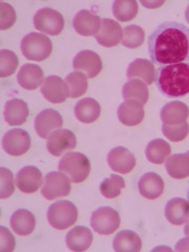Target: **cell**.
I'll use <instances>...</instances> for the list:
<instances>
[{
  "label": "cell",
  "instance_id": "cell-1",
  "mask_svg": "<svg viewBox=\"0 0 189 252\" xmlns=\"http://www.w3.org/2000/svg\"><path fill=\"white\" fill-rule=\"evenodd\" d=\"M147 46L155 64L189 62V28L176 21L164 22L149 36Z\"/></svg>",
  "mask_w": 189,
  "mask_h": 252
},
{
  "label": "cell",
  "instance_id": "cell-2",
  "mask_svg": "<svg viewBox=\"0 0 189 252\" xmlns=\"http://www.w3.org/2000/svg\"><path fill=\"white\" fill-rule=\"evenodd\" d=\"M158 90L168 98H181L189 94V63L163 65L156 76Z\"/></svg>",
  "mask_w": 189,
  "mask_h": 252
},
{
  "label": "cell",
  "instance_id": "cell-3",
  "mask_svg": "<svg viewBox=\"0 0 189 252\" xmlns=\"http://www.w3.org/2000/svg\"><path fill=\"white\" fill-rule=\"evenodd\" d=\"M58 169L65 173L73 183H81L90 176L91 162L83 154L67 153L60 160Z\"/></svg>",
  "mask_w": 189,
  "mask_h": 252
},
{
  "label": "cell",
  "instance_id": "cell-4",
  "mask_svg": "<svg viewBox=\"0 0 189 252\" xmlns=\"http://www.w3.org/2000/svg\"><path fill=\"white\" fill-rule=\"evenodd\" d=\"M21 52L27 59L33 61H43L52 53L53 44L46 35L33 32L23 37L21 40Z\"/></svg>",
  "mask_w": 189,
  "mask_h": 252
},
{
  "label": "cell",
  "instance_id": "cell-5",
  "mask_svg": "<svg viewBox=\"0 0 189 252\" xmlns=\"http://www.w3.org/2000/svg\"><path fill=\"white\" fill-rule=\"evenodd\" d=\"M78 219V210L69 201H58L52 204L47 210V220L57 230L72 227Z\"/></svg>",
  "mask_w": 189,
  "mask_h": 252
},
{
  "label": "cell",
  "instance_id": "cell-6",
  "mask_svg": "<svg viewBox=\"0 0 189 252\" xmlns=\"http://www.w3.org/2000/svg\"><path fill=\"white\" fill-rule=\"evenodd\" d=\"M120 216L112 207H99L91 217V226L99 234L108 235L120 227Z\"/></svg>",
  "mask_w": 189,
  "mask_h": 252
},
{
  "label": "cell",
  "instance_id": "cell-7",
  "mask_svg": "<svg viewBox=\"0 0 189 252\" xmlns=\"http://www.w3.org/2000/svg\"><path fill=\"white\" fill-rule=\"evenodd\" d=\"M70 192V179L61 171H51L44 177L41 193L46 200L66 196Z\"/></svg>",
  "mask_w": 189,
  "mask_h": 252
},
{
  "label": "cell",
  "instance_id": "cell-8",
  "mask_svg": "<svg viewBox=\"0 0 189 252\" xmlns=\"http://www.w3.org/2000/svg\"><path fill=\"white\" fill-rule=\"evenodd\" d=\"M33 22L36 30L51 36L59 35L64 28L63 16L58 11L50 7H43L37 11Z\"/></svg>",
  "mask_w": 189,
  "mask_h": 252
},
{
  "label": "cell",
  "instance_id": "cell-9",
  "mask_svg": "<svg viewBox=\"0 0 189 252\" xmlns=\"http://www.w3.org/2000/svg\"><path fill=\"white\" fill-rule=\"evenodd\" d=\"M31 147V137L25 129L15 128L7 131L2 138L3 151L10 156L25 155Z\"/></svg>",
  "mask_w": 189,
  "mask_h": 252
},
{
  "label": "cell",
  "instance_id": "cell-10",
  "mask_svg": "<svg viewBox=\"0 0 189 252\" xmlns=\"http://www.w3.org/2000/svg\"><path fill=\"white\" fill-rule=\"evenodd\" d=\"M77 145V139L69 129H58L47 138L46 148L52 156L60 157L68 151H73Z\"/></svg>",
  "mask_w": 189,
  "mask_h": 252
},
{
  "label": "cell",
  "instance_id": "cell-11",
  "mask_svg": "<svg viewBox=\"0 0 189 252\" xmlns=\"http://www.w3.org/2000/svg\"><path fill=\"white\" fill-rule=\"evenodd\" d=\"M63 126V119L57 110L47 108L39 113L35 119V130L37 135L46 139L54 131L60 129Z\"/></svg>",
  "mask_w": 189,
  "mask_h": 252
},
{
  "label": "cell",
  "instance_id": "cell-12",
  "mask_svg": "<svg viewBox=\"0 0 189 252\" xmlns=\"http://www.w3.org/2000/svg\"><path fill=\"white\" fill-rule=\"evenodd\" d=\"M73 67L88 78H94L102 70V60L97 53L88 50L81 51L75 56Z\"/></svg>",
  "mask_w": 189,
  "mask_h": 252
},
{
  "label": "cell",
  "instance_id": "cell-13",
  "mask_svg": "<svg viewBox=\"0 0 189 252\" xmlns=\"http://www.w3.org/2000/svg\"><path fill=\"white\" fill-rule=\"evenodd\" d=\"M41 94L51 103H63L68 97V88L58 76H49L44 79L41 85Z\"/></svg>",
  "mask_w": 189,
  "mask_h": 252
},
{
  "label": "cell",
  "instance_id": "cell-14",
  "mask_svg": "<svg viewBox=\"0 0 189 252\" xmlns=\"http://www.w3.org/2000/svg\"><path fill=\"white\" fill-rule=\"evenodd\" d=\"M107 164L116 172L128 173L136 166V158L127 148L118 146L108 153Z\"/></svg>",
  "mask_w": 189,
  "mask_h": 252
},
{
  "label": "cell",
  "instance_id": "cell-15",
  "mask_svg": "<svg viewBox=\"0 0 189 252\" xmlns=\"http://www.w3.org/2000/svg\"><path fill=\"white\" fill-rule=\"evenodd\" d=\"M123 31L121 26L117 21L103 18L101 19V28L98 34L94 36L97 42L105 47H113L122 41Z\"/></svg>",
  "mask_w": 189,
  "mask_h": 252
},
{
  "label": "cell",
  "instance_id": "cell-16",
  "mask_svg": "<svg viewBox=\"0 0 189 252\" xmlns=\"http://www.w3.org/2000/svg\"><path fill=\"white\" fill-rule=\"evenodd\" d=\"M42 185V173L35 166H26L16 175V186L25 193H33Z\"/></svg>",
  "mask_w": 189,
  "mask_h": 252
},
{
  "label": "cell",
  "instance_id": "cell-17",
  "mask_svg": "<svg viewBox=\"0 0 189 252\" xmlns=\"http://www.w3.org/2000/svg\"><path fill=\"white\" fill-rule=\"evenodd\" d=\"M73 27L78 34L84 37L96 36L101 28V19L88 10L78 12L73 20Z\"/></svg>",
  "mask_w": 189,
  "mask_h": 252
},
{
  "label": "cell",
  "instance_id": "cell-18",
  "mask_svg": "<svg viewBox=\"0 0 189 252\" xmlns=\"http://www.w3.org/2000/svg\"><path fill=\"white\" fill-rule=\"evenodd\" d=\"M119 121L126 126H135L144 119L143 104L137 100H125L117 110Z\"/></svg>",
  "mask_w": 189,
  "mask_h": 252
},
{
  "label": "cell",
  "instance_id": "cell-19",
  "mask_svg": "<svg viewBox=\"0 0 189 252\" xmlns=\"http://www.w3.org/2000/svg\"><path fill=\"white\" fill-rule=\"evenodd\" d=\"M165 188L163 179L156 172H147L138 182V189L142 196L148 200H156L162 195Z\"/></svg>",
  "mask_w": 189,
  "mask_h": 252
},
{
  "label": "cell",
  "instance_id": "cell-20",
  "mask_svg": "<svg viewBox=\"0 0 189 252\" xmlns=\"http://www.w3.org/2000/svg\"><path fill=\"white\" fill-rule=\"evenodd\" d=\"M157 72L154 63L147 59H136L133 60L127 67L126 77L130 79H139L145 84L151 85L156 80Z\"/></svg>",
  "mask_w": 189,
  "mask_h": 252
},
{
  "label": "cell",
  "instance_id": "cell-21",
  "mask_svg": "<svg viewBox=\"0 0 189 252\" xmlns=\"http://www.w3.org/2000/svg\"><path fill=\"white\" fill-rule=\"evenodd\" d=\"M17 81L21 88L28 91H33L38 89V86L43 83V70L36 64L22 65L17 75Z\"/></svg>",
  "mask_w": 189,
  "mask_h": 252
},
{
  "label": "cell",
  "instance_id": "cell-22",
  "mask_svg": "<svg viewBox=\"0 0 189 252\" xmlns=\"http://www.w3.org/2000/svg\"><path fill=\"white\" fill-rule=\"evenodd\" d=\"M165 218L172 225L186 223L189 219V202L181 198L169 200L165 206Z\"/></svg>",
  "mask_w": 189,
  "mask_h": 252
},
{
  "label": "cell",
  "instance_id": "cell-23",
  "mask_svg": "<svg viewBox=\"0 0 189 252\" xmlns=\"http://www.w3.org/2000/svg\"><path fill=\"white\" fill-rule=\"evenodd\" d=\"M93 242V233L90 228L85 226H77L72 228L66 234L65 243L72 251H85L89 249Z\"/></svg>",
  "mask_w": 189,
  "mask_h": 252
},
{
  "label": "cell",
  "instance_id": "cell-24",
  "mask_svg": "<svg viewBox=\"0 0 189 252\" xmlns=\"http://www.w3.org/2000/svg\"><path fill=\"white\" fill-rule=\"evenodd\" d=\"M161 120L163 124L178 125L186 122L189 117L188 106L181 101H172L161 109Z\"/></svg>",
  "mask_w": 189,
  "mask_h": 252
},
{
  "label": "cell",
  "instance_id": "cell-25",
  "mask_svg": "<svg viewBox=\"0 0 189 252\" xmlns=\"http://www.w3.org/2000/svg\"><path fill=\"white\" fill-rule=\"evenodd\" d=\"M29 113V107L25 101L20 99H12L5 103L3 113L4 120L12 126L21 125L27 122Z\"/></svg>",
  "mask_w": 189,
  "mask_h": 252
},
{
  "label": "cell",
  "instance_id": "cell-26",
  "mask_svg": "<svg viewBox=\"0 0 189 252\" xmlns=\"http://www.w3.org/2000/svg\"><path fill=\"white\" fill-rule=\"evenodd\" d=\"M10 223L13 231L21 236L30 235L35 230L36 227L34 215L27 209L16 210L11 218Z\"/></svg>",
  "mask_w": 189,
  "mask_h": 252
},
{
  "label": "cell",
  "instance_id": "cell-27",
  "mask_svg": "<svg viewBox=\"0 0 189 252\" xmlns=\"http://www.w3.org/2000/svg\"><path fill=\"white\" fill-rule=\"evenodd\" d=\"M75 117L82 123H94L98 120L101 114V107L93 98H83L75 105Z\"/></svg>",
  "mask_w": 189,
  "mask_h": 252
},
{
  "label": "cell",
  "instance_id": "cell-28",
  "mask_svg": "<svg viewBox=\"0 0 189 252\" xmlns=\"http://www.w3.org/2000/svg\"><path fill=\"white\" fill-rule=\"evenodd\" d=\"M113 248L117 252H138L142 249V240L136 232L122 230L115 236Z\"/></svg>",
  "mask_w": 189,
  "mask_h": 252
},
{
  "label": "cell",
  "instance_id": "cell-29",
  "mask_svg": "<svg viewBox=\"0 0 189 252\" xmlns=\"http://www.w3.org/2000/svg\"><path fill=\"white\" fill-rule=\"evenodd\" d=\"M165 168L168 175L177 180L189 177V156L185 154H176L166 160Z\"/></svg>",
  "mask_w": 189,
  "mask_h": 252
},
{
  "label": "cell",
  "instance_id": "cell-30",
  "mask_svg": "<svg viewBox=\"0 0 189 252\" xmlns=\"http://www.w3.org/2000/svg\"><path fill=\"white\" fill-rule=\"evenodd\" d=\"M171 153L170 145L162 139H155L149 142L145 149L147 160L153 164H163Z\"/></svg>",
  "mask_w": 189,
  "mask_h": 252
},
{
  "label": "cell",
  "instance_id": "cell-31",
  "mask_svg": "<svg viewBox=\"0 0 189 252\" xmlns=\"http://www.w3.org/2000/svg\"><path fill=\"white\" fill-rule=\"evenodd\" d=\"M122 94L125 100H137L144 105L148 101L149 91L143 81L139 79H130L124 84Z\"/></svg>",
  "mask_w": 189,
  "mask_h": 252
},
{
  "label": "cell",
  "instance_id": "cell-32",
  "mask_svg": "<svg viewBox=\"0 0 189 252\" xmlns=\"http://www.w3.org/2000/svg\"><path fill=\"white\" fill-rule=\"evenodd\" d=\"M139 5L136 0H116L113 3V14L119 21H130L138 14Z\"/></svg>",
  "mask_w": 189,
  "mask_h": 252
},
{
  "label": "cell",
  "instance_id": "cell-33",
  "mask_svg": "<svg viewBox=\"0 0 189 252\" xmlns=\"http://www.w3.org/2000/svg\"><path fill=\"white\" fill-rule=\"evenodd\" d=\"M65 83L68 88V97L79 98L88 91V77L80 72L70 73L65 78Z\"/></svg>",
  "mask_w": 189,
  "mask_h": 252
},
{
  "label": "cell",
  "instance_id": "cell-34",
  "mask_svg": "<svg viewBox=\"0 0 189 252\" xmlns=\"http://www.w3.org/2000/svg\"><path fill=\"white\" fill-rule=\"evenodd\" d=\"M125 187V181L118 175H110L100 184V192L106 199H115L121 194Z\"/></svg>",
  "mask_w": 189,
  "mask_h": 252
},
{
  "label": "cell",
  "instance_id": "cell-35",
  "mask_svg": "<svg viewBox=\"0 0 189 252\" xmlns=\"http://www.w3.org/2000/svg\"><path fill=\"white\" fill-rule=\"evenodd\" d=\"M145 33L143 29L136 25L127 26L123 30V38H122V45L128 49H137L141 46L144 42Z\"/></svg>",
  "mask_w": 189,
  "mask_h": 252
},
{
  "label": "cell",
  "instance_id": "cell-36",
  "mask_svg": "<svg viewBox=\"0 0 189 252\" xmlns=\"http://www.w3.org/2000/svg\"><path fill=\"white\" fill-rule=\"evenodd\" d=\"M18 67V58L16 54L9 50L0 52V76L2 78L9 77L15 73Z\"/></svg>",
  "mask_w": 189,
  "mask_h": 252
},
{
  "label": "cell",
  "instance_id": "cell-37",
  "mask_svg": "<svg viewBox=\"0 0 189 252\" xmlns=\"http://www.w3.org/2000/svg\"><path fill=\"white\" fill-rule=\"evenodd\" d=\"M163 135L172 142L183 141L189 133V124L183 122L178 125H162Z\"/></svg>",
  "mask_w": 189,
  "mask_h": 252
},
{
  "label": "cell",
  "instance_id": "cell-38",
  "mask_svg": "<svg viewBox=\"0 0 189 252\" xmlns=\"http://www.w3.org/2000/svg\"><path fill=\"white\" fill-rule=\"evenodd\" d=\"M0 198L6 199L11 196L15 191L13 173L5 167L0 168Z\"/></svg>",
  "mask_w": 189,
  "mask_h": 252
},
{
  "label": "cell",
  "instance_id": "cell-39",
  "mask_svg": "<svg viewBox=\"0 0 189 252\" xmlns=\"http://www.w3.org/2000/svg\"><path fill=\"white\" fill-rule=\"evenodd\" d=\"M0 11H1V15H0V28H1V30L12 28L16 21V13L14 7L6 2H1L0 3Z\"/></svg>",
  "mask_w": 189,
  "mask_h": 252
},
{
  "label": "cell",
  "instance_id": "cell-40",
  "mask_svg": "<svg viewBox=\"0 0 189 252\" xmlns=\"http://www.w3.org/2000/svg\"><path fill=\"white\" fill-rule=\"evenodd\" d=\"M0 231H1V235H0V239H1V247H0V251L1 252H11L15 249V238L7 229L6 227L1 226L0 227Z\"/></svg>",
  "mask_w": 189,
  "mask_h": 252
},
{
  "label": "cell",
  "instance_id": "cell-41",
  "mask_svg": "<svg viewBox=\"0 0 189 252\" xmlns=\"http://www.w3.org/2000/svg\"><path fill=\"white\" fill-rule=\"evenodd\" d=\"M176 250L177 251H189V235H187L186 238L181 239L176 245Z\"/></svg>",
  "mask_w": 189,
  "mask_h": 252
},
{
  "label": "cell",
  "instance_id": "cell-42",
  "mask_svg": "<svg viewBox=\"0 0 189 252\" xmlns=\"http://www.w3.org/2000/svg\"><path fill=\"white\" fill-rule=\"evenodd\" d=\"M141 4H143L148 9H157V7L164 4V1H141Z\"/></svg>",
  "mask_w": 189,
  "mask_h": 252
},
{
  "label": "cell",
  "instance_id": "cell-43",
  "mask_svg": "<svg viewBox=\"0 0 189 252\" xmlns=\"http://www.w3.org/2000/svg\"><path fill=\"white\" fill-rule=\"evenodd\" d=\"M184 234L185 235H189V222L184 227Z\"/></svg>",
  "mask_w": 189,
  "mask_h": 252
},
{
  "label": "cell",
  "instance_id": "cell-44",
  "mask_svg": "<svg viewBox=\"0 0 189 252\" xmlns=\"http://www.w3.org/2000/svg\"><path fill=\"white\" fill-rule=\"evenodd\" d=\"M185 18H186V21L189 23V5L187 6V9L185 11Z\"/></svg>",
  "mask_w": 189,
  "mask_h": 252
},
{
  "label": "cell",
  "instance_id": "cell-45",
  "mask_svg": "<svg viewBox=\"0 0 189 252\" xmlns=\"http://www.w3.org/2000/svg\"><path fill=\"white\" fill-rule=\"evenodd\" d=\"M187 199H188V202H189V186H188V190H187Z\"/></svg>",
  "mask_w": 189,
  "mask_h": 252
},
{
  "label": "cell",
  "instance_id": "cell-46",
  "mask_svg": "<svg viewBox=\"0 0 189 252\" xmlns=\"http://www.w3.org/2000/svg\"><path fill=\"white\" fill-rule=\"evenodd\" d=\"M187 155H188V156H189V151H188V152H187Z\"/></svg>",
  "mask_w": 189,
  "mask_h": 252
}]
</instances>
